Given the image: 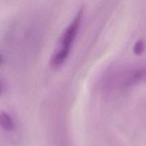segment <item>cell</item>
I'll list each match as a JSON object with an SVG mask.
<instances>
[{"instance_id":"1","label":"cell","mask_w":146,"mask_h":146,"mask_svg":"<svg viewBox=\"0 0 146 146\" xmlns=\"http://www.w3.org/2000/svg\"><path fill=\"white\" fill-rule=\"evenodd\" d=\"M83 9L78 11L74 19L66 28L62 34L61 39V46L52 56L50 61V64L54 68H57L65 61L69 54L71 45L77 36L81 18H82Z\"/></svg>"},{"instance_id":"2","label":"cell","mask_w":146,"mask_h":146,"mask_svg":"<svg viewBox=\"0 0 146 146\" xmlns=\"http://www.w3.org/2000/svg\"><path fill=\"white\" fill-rule=\"evenodd\" d=\"M0 126L7 131H12L14 128V123L10 115L6 112H0Z\"/></svg>"},{"instance_id":"3","label":"cell","mask_w":146,"mask_h":146,"mask_svg":"<svg viewBox=\"0 0 146 146\" xmlns=\"http://www.w3.org/2000/svg\"><path fill=\"white\" fill-rule=\"evenodd\" d=\"M128 84H140V83H145L146 82V69H140L135 71L129 79L128 80Z\"/></svg>"},{"instance_id":"4","label":"cell","mask_w":146,"mask_h":146,"mask_svg":"<svg viewBox=\"0 0 146 146\" xmlns=\"http://www.w3.org/2000/svg\"><path fill=\"white\" fill-rule=\"evenodd\" d=\"M145 48V44L143 41H138L135 44L133 47V52L137 55L142 54Z\"/></svg>"},{"instance_id":"5","label":"cell","mask_w":146,"mask_h":146,"mask_svg":"<svg viewBox=\"0 0 146 146\" xmlns=\"http://www.w3.org/2000/svg\"><path fill=\"white\" fill-rule=\"evenodd\" d=\"M3 92V87H2V84H1V81H0V95L2 94Z\"/></svg>"},{"instance_id":"6","label":"cell","mask_w":146,"mask_h":146,"mask_svg":"<svg viewBox=\"0 0 146 146\" xmlns=\"http://www.w3.org/2000/svg\"><path fill=\"white\" fill-rule=\"evenodd\" d=\"M3 62V56L1 54H0V64H2Z\"/></svg>"}]
</instances>
